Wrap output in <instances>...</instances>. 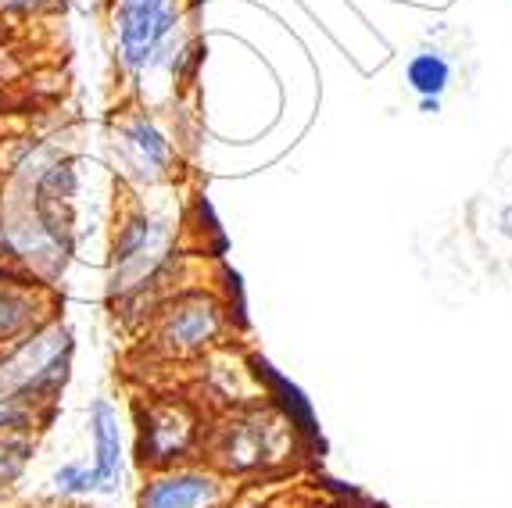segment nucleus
Returning <instances> with one entry per match:
<instances>
[{"label": "nucleus", "mask_w": 512, "mask_h": 508, "mask_svg": "<svg viewBox=\"0 0 512 508\" xmlns=\"http://www.w3.org/2000/svg\"><path fill=\"white\" fill-rule=\"evenodd\" d=\"M180 0H115V33L129 68H147L172 40Z\"/></svg>", "instance_id": "nucleus-1"}, {"label": "nucleus", "mask_w": 512, "mask_h": 508, "mask_svg": "<svg viewBox=\"0 0 512 508\" xmlns=\"http://www.w3.org/2000/svg\"><path fill=\"white\" fill-rule=\"evenodd\" d=\"M165 258V229H158L147 219H133L122 229L115 244V287H144L147 276L158 269Z\"/></svg>", "instance_id": "nucleus-2"}, {"label": "nucleus", "mask_w": 512, "mask_h": 508, "mask_svg": "<svg viewBox=\"0 0 512 508\" xmlns=\"http://www.w3.org/2000/svg\"><path fill=\"white\" fill-rule=\"evenodd\" d=\"M222 498V483L197 469H176L147 483L140 508H215Z\"/></svg>", "instance_id": "nucleus-3"}, {"label": "nucleus", "mask_w": 512, "mask_h": 508, "mask_svg": "<svg viewBox=\"0 0 512 508\" xmlns=\"http://www.w3.org/2000/svg\"><path fill=\"white\" fill-rule=\"evenodd\" d=\"M222 330V312L212 297H183L180 305L165 315L162 340L172 351H201Z\"/></svg>", "instance_id": "nucleus-4"}, {"label": "nucleus", "mask_w": 512, "mask_h": 508, "mask_svg": "<svg viewBox=\"0 0 512 508\" xmlns=\"http://www.w3.org/2000/svg\"><path fill=\"white\" fill-rule=\"evenodd\" d=\"M190 437H194V419L183 412L180 405H158L147 412L144 423V462H169V458H180L190 448Z\"/></svg>", "instance_id": "nucleus-5"}, {"label": "nucleus", "mask_w": 512, "mask_h": 508, "mask_svg": "<svg viewBox=\"0 0 512 508\" xmlns=\"http://www.w3.org/2000/svg\"><path fill=\"white\" fill-rule=\"evenodd\" d=\"M90 426H94V476H97V491H111L115 487V476H119V415L108 401H97L94 412H90Z\"/></svg>", "instance_id": "nucleus-6"}, {"label": "nucleus", "mask_w": 512, "mask_h": 508, "mask_svg": "<svg viewBox=\"0 0 512 508\" xmlns=\"http://www.w3.org/2000/svg\"><path fill=\"white\" fill-rule=\"evenodd\" d=\"M122 140H126V147L133 151V158H137V165L144 172H162L169 165V140L154 122L133 119L122 129Z\"/></svg>", "instance_id": "nucleus-7"}, {"label": "nucleus", "mask_w": 512, "mask_h": 508, "mask_svg": "<svg viewBox=\"0 0 512 508\" xmlns=\"http://www.w3.org/2000/svg\"><path fill=\"white\" fill-rule=\"evenodd\" d=\"M405 79H409V86L419 97H437L441 101V94L452 83V65L437 51H419L405 68Z\"/></svg>", "instance_id": "nucleus-8"}, {"label": "nucleus", "mask_w": 512, "mask_h": 508, "mask_svg": "<svg viewBox=\"0 0 512 508\" xmlns=\"http://www.w3.org/2000/svg\"><path fill=\"white\" fill-rule=\"evenodd\" d=\"M36 301L26 287H18L15 280H4L0 276V340L15 337L18 330H26L33 322Z\"/></svg>", "instance_id": "nucleus-9"}, {"label": "nucleus", "mask_w": 512, "mask_h": 508, "mask_svg": "<svg viewBox=\"0 0 512 508\" xmlns=\"http://www.w3.org/2000/svg\"><path fill=\"white\" fill-rule=\"evenodd\" d=\"M54 483H58L61 494H90V491H97V476H94V469H90V466H65V469H58Z\"/></svg>", "instance_id": "nucleus-10"}, {"label": "nucleus", "mask_w": 512, "mask_h": 508, "mask_svg": "<svg viewBox=\"0 0 512 508\" xmlns=\"http://www.w3.org/2000/svg\"><path fill=\"white\" fill-rule=\"evenodd\" d=\"M8 4H15V8H36V4H43V0H8Z\"/></svg>", "instance_id": "nucleus-11"}, {"label": "nucleus", "mask_w": 512, "mask_h": 508, "mask_svg": "<svg viewBox=\"0 0 512 508\" xmlns=\"http://www.w3.org/2000/svg\"><path fill=\"white\" fill-rule=\"evenodd\" d=\"M505 226L512 229V208H509V212H505Z\"/></svg>", "instance_id": "nucleus-12"}]
</instances>
